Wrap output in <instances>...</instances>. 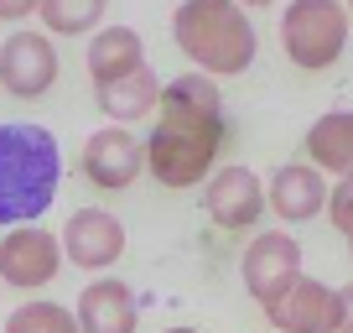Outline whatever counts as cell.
Returning a JSON list of instances; mask_svg holds the SVG:
<instances>
[{"instance_id": "8", "label": "cell", "mask_w": 353, "mask_h": 333, "mask_svg": "<svg viewBox=\"0 0 353 333\" xmlns=\"http://www.w3.org/2000/svg\"><path fill=\"white\" fill-rule=\"evenodd\" d=\"M203 209H208V219L219 229H254L260 213L270 209V198H265V182L254 166L229 162L203 182Z\"/></svg>"}, {"instance_id": "6", "label": "cell", "mask_w": 353, "mask_h": 333, "mask_svg": "<svg viewBox=\"0 0 353 333\" xmlns=\"http://www.w3.org/2000/svg\"><path fill=\"white\" fill-rule=\"evenodd\" d=\"M265 323L276 333H338L343 297H338V287H327V281L301 271L281 297L265 302Z\"/></svg>"}, {"instance_id": "11", "label": "cell", "mask_w": 353, "mask_h": 333, "mask_svg": "<svg viewBox=\"0 0 353 333\" xmlns=\"http://www.w3.org/2000/svg\"><path fill=\"white\" fill-rule=\"evenodd\" d=\"M63 256L78 271H110L125 256V224L110 209H78L63 224Z\"/></svg>"}, {"instance_id": "23", "label": "cell", "mask_w": 353, "mask_h": 333, "mask_svg": "<svg viewBox=\"0 0 353 333\" xmlns=\"http://www.w3.org/2000/svg\"><path fill=\"white\" fill-rule=\"evenodd\" d=\"M348 256H353V240H348Z\"/></svg>"}, {"instance_id": "9", "label": "cell", "mask_w": 353, "mask_h": 333, "mask_svg": "<svg viewBox=\"0 0 353 333\" xmlns=\"http://www.w3.org/2000/svg\"><path fill=\"white\" fill-rule=\"evenodd\" d=\"M63 271V234H47L42 224H21L0 240V281L37 292Z\"/></svg>"}, {"instance_id": "12", "label": "cell", "mask_w": 353, "mask_h": 333, "mask_svg": "<svg viewBox=\"0 0 353 333\" xmlns=\"http://www.w3.org/2000/svg\"><path fill=\"white\" fill-rule=\"evenodd\" d=\"M265 198H270L276 219L307 224V219H317V213H327L332 188L312 162H286V166H276V178L265 182Z\"/></svg>"}, {"instance_id": "17", "label": "cell", "mask_w": 353, "mask_h": 333, "mask_svg": "<svg viewBox=\"0 0 353 333\" xmlns=\"http://www.w3.org/2000/svg\"><path fill=\"white\" fill-rule=\"evenodd\" d=\"M37 21L47 37H78V32H99L104 6L99 0H42L37 6Z\"/></svg>"}, {"instance_id": "20", "label": "cell", "mask_w": 353, "mask_h": 333, "mask_svg": "<svg viewBox=\"0 0 353 333\" xmlns=\"http://www.w3.org/2000/svg\"><path fill=\"white\" fill-rule=\"evenodd\" d=\"M42 0H0V21H32Z\"/></svg>"}, {"instance_id": "22", "label": "cell", "mask_w": 353, "mask_h": 333, "mask_svg": "<svg viewBox=\"0 0 353 333\" xmlns=\"http://www.w3.org/2000/svg\"><path fill=\"white\" fill-rule=\"evenodd\" d=\"M166 333H198V328H166Z\"/></svg>"}, {"instance_id": "19", "label": "cell", "mask_w": 353, "mask_h": 333, "mask_svg": "<svg viewBox=\"0 0 353 333\" xmlns=\"http://www.w3.org/2000/svg\"><path fill=\"white\" fill-rule=\"evenodd\" d=\"M327 219H332V229H338V234H348V240H353V178H343L338 188H332Z\"/></svg>"}, {"instance_id": "2", "label": "cell", "mask_w": 353, "mask_h": 333, "mask_svg": "<svg viewBox=\"0 0 353 333\" xmlns=\"http://www.w3.org/2000/svg\"><path fill=\"white\" fill-rule=\"evenodd\" d=\"M63 182V146L47 125L6 120L0 125V224H37Z\"/></svg>"}, {"instance_id": "1", "label": "cell", "mask_w": 353, "mask_h": 333, "mask_svg": "<svg viewBox=\"0 0 353 333\" xmlns=\"http://www.w3.org/2000/svg\"><path fill=\"white\" fill-rule=\"evenodd\" d=\"M223 146H229V120H223L219 84L203 73L172 78L161 89L151 141H145V172L161 188H198L219 172Z\"/></svg>"}, {"instance_id": "18", "label": "cell", "mask_w": 353, "mask_h": 333, "mask_svg": "<svg viewBox=\"0 0 353 333\" xmlns=\"http://www.w3.org/2000/svg\"><path fill=\"white\" fill-rule=\"evenodd\" d=\"M6 333H83L78 328V312H68L63 302H21V307L6 318Z\"/></svg>"}, {"instance_id": "7", "label": "cell", "mask_w": 353, "mask_h": 333, "mask_svg": "<svg viewBox=\"0 0 353 333\" xmlns=\"http://www.w3.org/2000/svg\"><path fill=\"white\" fill-rule=\"evenodd\" d=\"M239 276H244V292L254 302H270L301 276V245L291 240L286 229H260L250 245H244V260H239Z\"/></svg>"}, {"instance_id": "4", "label": "cell", "mask_w": 353, "mask_h": 333, "mask_svg": "<svg viewBox=\"0 0 353 333\" xmlns=\"http://www.w3.org/2000/svg\"><path fill=\"white\" fill-rule=\"evenodd\" d=\"M348 26H353V16L338 0H291L281 11V47H286V57L301 73H322V68H332L343 57Z\"/></svg>"}, {"instance_id": "3", "label": "cell", "mask_w": 353, "mask_h": 333, "mask_svg": "<svg viewBox=\"0 0 353 333\" xmlns=\"http://www.w3.org/2000/svg\"><path fill=\"white\" fill-rule=\"evenodd\" d=\"M172 42L203 78H239L254 63L250 11L234 0H182L172 11Z\"/></svg>"}, {"instance_id": "5", "label": "cell", "mask_w": 353, "mask_h": 333, "mask_svg": "<svg viewBox=\"0 0 353 333\" xmlns=\"http://www.w3.org/2000/svg\"><path fill=\"white\" fill-rule=\"evenodd\" d=\"M57 84V47L42 26H16L0 42V89L11 99H42Z\"/></svg>"}, {"instance_id": "16", "label": "cell", "mask_w": 353, "mask_h": 333, "mask_svg": "<svg viewBox=\"0 0 353 333\" xmlns=\"http://www.w3.org/2000/svg\"><path fill=\"white\" fill-rule=\"evenodd\" d=\"M161 78L151 73V68H141V73H130V78H120V84H104V89H94V99H99V110L110 115L114 125H135V120H145V115L161 104Z\"/></svg>"}, {"instance_id": "15", "label": "cell", "mask_w": 353, "mask_h": 333, "mask_svg": "<svg viewBox=\"0 0 353 333\" xmlns=\"http://www.w3.org/2000/svg\"><path fill=\"white\" fill-rule=\"evenodd\" d=\"M307 162L322 178H353V110H327L317 115V125L307 131Z\"/></svg>"}, {"instance_id": "10", "label": "cell", "mask_w": 353, "mask_h": 333, "mask_svg": "<svg viewBox=\"0 0 353 333\" xmlns=\"http://www.w3.org/2000/svg\"><path fill=\"white\" fill-rule=\"evenodd\" d=\"M141 172H145V141H135V131L104 125L83 141V178L99 193H125Z\"/></svg>"}, {"instance_id": "14", "label": "cell", "mask_w": 353, "mask_h": 333, "mask_svg": "<svg viewBox=\"0 0 353 333\" xmlns=\"http://www.w3.org/2000/svg\"><path fill=\"white\" fill-rule=\"evenodd\" d=\"M83 63H88L94 89H104V84H120V78H130V73H141V68H151V63H145V42H141V32H135V26H99V32L88 37Z\"/></svg>"}, {"instance_id": "13", "label": "cell", "mask_w": 353, "mask_h": 333, "mask_svg": "<svg viewBox=\"0 0 353 333\" xmlns=\"http://www.w3.org/2000/svg\"><path fill=\"white\" fill-rule=\"evenodd\" d=\"M78 328L83 333H135L141 323V302H135L130 281L120 276H94L78 292Z\"/></svg>"}, {"instance_id": "24", "label": "cell", "mask_w": 353, "mask_h": 333, "mask_svg": "<svg viewBox=\"0 0 353 333\" xmlns=\"http://www.w3.org/2000/svg\"><path fill=\"white\" fill-rule=\"evenodd\" d=\"M348 16H353V6H348Z\"/></svg>"}, {"instance_id": "21", "label": "cell", "mask_w": 353, "mask_h": 333, "mask_svg": "<svg viewBox=\"0 0 353 333\" xmlns=\"http://www.w3.org/2000/svg\"><path fill=\"white\" fill-rule=\"evenodd\" d=\"M338 297H343V323H338V333H353V287H338Z\"/></svg>"}]
</instances>
